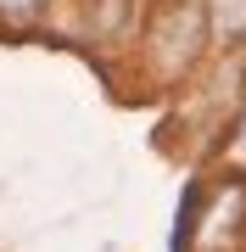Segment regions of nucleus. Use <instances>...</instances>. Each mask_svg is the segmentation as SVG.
Segmentation results:
<instances>
[{
    "instance_id": "f257e3e1",
    "label": "nucleus",
    "mask_w": 246,
    "mask_h": 252,
    "mask_svg": "<svg viewBox=\"0 0 246 252\" xmlns=\"http://www.w3.org/2000/svg\"><path fill=\"white\" fill-rule=\"evenodd\" d=\"M34 6H39V0H0V23H11V28H23L28 17H34Z\"/></svg>"
},
{
    "instance_id": "f03ea898",
    "label": "nucleus",
    "mask_w": 246,
    "mask_h": 252,
    "mask_svg": "<svg viewBox=\"0 0 246 252\" xmlns=\"http://www.w3.org/2000/svg\"><path fill=\"white\" fill-rule=\"evenodd\" d=\"M241 157H246V118H241Z\"/></svg>"
}]
</instances>
